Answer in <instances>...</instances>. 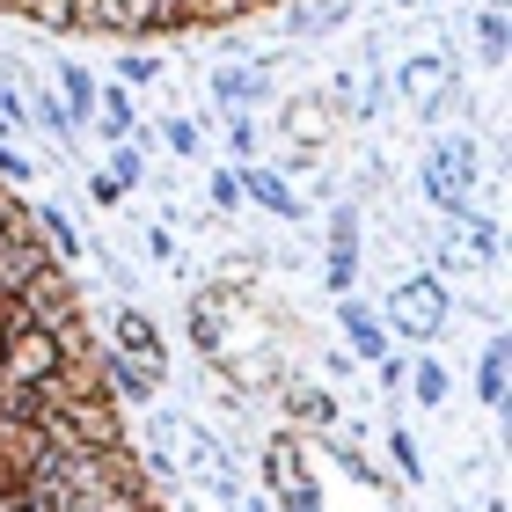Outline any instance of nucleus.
I'll list each match as a JSON object with an SVG mask.
<instances>
[{"mask_svg": "<svg viewBox=\"0 0 512 512\" xmlns=\"http://www.w3.org/2000/svg\"><path fill=\"white\" fill-rule=\"evenodd\" d=\"M59 374V330H37L22 322L8 330V359H0V388H52Z\"/></svg>", "mask_w": 512, "mask_h": 512, "instance_id": "4", "label": "nucleus"}, {"mask_svg": "<svg viewBox=\"0 0 512 512\" xmlns=\"http://www.w3.org/2000/svg\"><path fill=\"white\" fill-rule=\"evenodd\" d=\"M271 498H278V512H322V498H315V483H308V476H286Z\"/></svg>", "mask_w": 512, "mask_h": 512, "instance_id": "20", "label": "nucleus"}, {"mask_svg": "<svg viewBox=\"0 0 512 512\" xmlns=\"http://www.w3.org/2000/svg\"><path fill=\"white\" fill-rule=\"evenodd\" d=\"M110 352L132 359V366H161V330H154V315H147V308H125L118 330H110Z\"/></svg>", "mask_w": 512, "mask_h": 512, "instance_id": "8", "label": "nucleus"}, {"mask_svg": "<svg viewBox=\"0 0 512 512\" xmlns=\"http://www.w3.org/2000/svg\"><path fill=\"white\" fill-rule=\"evenodd\" d=\"M59 96H66V103H74V110H66V118H96V96H103V88H96V81H88V74H81V66H59Z\"/></svg>", "mask_w": 512, "mask_h": 512, "instance_id": "15", "label": "nucleus"}, {"mask_svg": "<svg viewBox=\"0 0 512 512\" xmlns=\"http://www.w3.org/2000/svg\"><path fill=\"white\" fill-rule=\"evenodd\" d=\"M235 183H242V191L256 198V205H264V213H278V220H300V198L286 191V183H278L271 169H235Z\"/></svg>", "mask_w": 512, "mask_h": 512, "instance_id": "10", "label": "nucleus"}, {"mask_svg": "<svg viewBox=\"0 0 512 512\" xmlns=\"http://www.w3.org/2000/svg\"><path fill=\"white\" fill-rule=\"evenodd\" d=\"M395 8H425V0H395Z\"/></svg>", "mask_w": 512, "mask_h": 512, "instance_id": "31", "label": "nucleus"}, {"mask_svg": "<svg viewBox=\"0 0 512 512\" xmlns=\"http://www.w3.org/2000/svg\"><path fill=\"white\" fill-rule=\"evenodd\" d=\"M505 37H512V30H505V0H491V8L476 15V44H483V59H505Z\"/></svg>", "mask_w": 512, "mask_h": 512, "instance_id": "18", "label": "nucleus"}, {"mask_svg": "<svg viewBox=\"0 0 512 512\" xmlns=\"http://www.w3.org/2000/svg\"><path fill=\"white\" fill-rule=\"evenodd\" d=\"M388 454H395V476H403V483H425V461H417L410 425H388Z\"/></svg>", "mask_w": 512, "mask_h": 512, "instance_id": "17", "label": "nucleus"}, {"mask_svg": "<svg viewBox=\"0 0 512 512\" xmlns=\"http://www.w3.org/2000/svg\"><path fill=\"white\" fill-rule=\"evenodd\" d=\"M388 322H395L410 344H432V330L447 322V293H439V278H403L395 300H388Z\"/></svg>", "mask_w": 512, "mask_h": 512, "instance_id": "5", "label": "nucleus"}, {"mask_svg": "<svg viewBox=\"0 0 512 512\" xmlns=\"http://www.w3.org/2000/svg\"><path fill=\"white\" fill-rule=\"evenodd\" d=\"M410 395H417L425 410H439V403H447V366H439V359H417V366H410Z\"/></svg>", "mask_w": 512, "mask_h": 512, "instance_id": "16", "label": "nucleus"}, {"mask_svg": "<svg viewBox=\"0 0 512 512\" xmlns=\"http://www.w3.org/2000/svg\"><path fill=\"white\" fill-rule=\"evenodd\" d=\"M286 410L300 417V425H315V432H330V425H337V403H330V388H300V381H293V388H286Z\"/></svg>", "mask_w": 512, "mask_h": 512, "instance_id": "13", "label": "nucleus"}, {"mask_svg": "<svg viewBox=\"0 0 512 512\" xmlns=\"http://www.w3.org/2000/svg\"><path fill=\"white\" fill-rule=\"evenodd\" d=\"M52 447H59V461H74V454H118V447H132V417H125V403L118 395H88V403H59L52 417Z\"/></svg>", "mask_w": 512, "mask_h": 512, "instance_id": "1", "label": "nucleus"}, {"mask_svg": "<svg viewBox=\"0 0 512 512\" xmlns=\"http://www.w3.org/2000/svg\"><path fill=\"white\" fill-rule=\"evenodd\" d=\"M264 8H293V0H256V15H264Z\"/></svg>", "mask_w": 512, "mask_h": 512, "instance_id": "30", "label": "nucleus"}, {"mask_svg": "<svg viewBox=\"0 0 512 512\" xmlns=\"http://www.w3.org/2000/svg\"><path fill=\"white\" fill-rule=\"evenodd\" d=\"M96 110H103V132H110V139H125V132H132V103H125V88L96 96Z\"/></svg>", "mask_w": 512, "mask_h": 512, "instance_id": "21", "label": "nucleus"}, {"mask_svg": "<svg viewBox=\"0 0 512 512\" xmlns=\"http://www.w3.org/2000/svg\"><path fill=\"white\" fill-rule=\"evenodd\" d=\"M476 403L483 410H505V337L483 344V359H476Z\"/></svg>", "mask_w": 512, "mask_h": 512, "instance_id": "11", "label": "nucleus"}, {"mask_svg": "<svg viewBox=\"0 0 512 512\" xmlns=\"http://www.w3.org/2000/svg\"><path fill=\"white\" fill-rule=\"evenodd\" d=\"M52 425L44 417H0V505H22L44 491V476H52Z\"/></svg>", "mask_w": 512, "mask_h": 512, "instance_id": "2", "label": "nucleus"}, {"mask_svg": "<svg viewBox=\"0 0 512 512\" xmlns=\"http://www.w3.org/2000/svg\"><path fill=\"white\" fill-rule=\"evenodd\" d=\"M469 176H476V139H439L432 147V169H425V191L439 205H454L461 213V198H469Z\"/></svg>", "mask_w": 512, "mask_h": 512, "instance_id": "7", "label": "nucleus"}, {"mask_svg": "<svg viewBox=\"0 0 512 512\" xmlns=\"http://www.w3.org/2000/svg\"><path fill=\"white\" fill-rule=\"evenodd\" d=\"M213 205H220V213H235V205H242V183H235V169H220V176H213Z\"/></svg>", "mask_w": 512, "mask_h": 512, "instance_id": "25", "label": "nucleus"}, {"mask_svg": "<svg viewBox=\"0 0 512 512\" xmlns=\"http://www.w3.org/2000/svg\"><path fill=\"white\" fill-rule=\"evenodd\" d=\"M154 74H161V59H132V52H125V81H132V88H147Z\"/></svg>", "mask_w": 512, "mask_h": 512, "instance_id": "29", "label": "nucleus"}, {"mask_svg": "<svg viewBox=\"0 0 512 512\" xmlns=\"http://www.w3.org/2000/svg\"><path fill=\"white\" fill-rule=\"evenodd\" d=\"M337 322H344V337H352L359 359H374V366L388 359V322H381V315H366L359 300H337Z\"/></svg>", "mask_w": 512, "mask_h": 512, "instance_id": "9", "label": "nucleus"}, {"mask_svg": "<svg viewBox=\"0 0 512 512\" xmlns=\"http://www.w3.org/2000/svg\"><path fill=\"white\" fill-rule=\"evenodd\" d=\"M330 249L359 256V205H337V213H330Z\"/></svg>", "mask_w": 512, "mask_h": 512, "instance_id": "19", "label": "nucleus"}, {"mask_svg": "<svg viewBox=\"0 0 512 512\" xmlns=\"http://www.w3.org/2000/svg\"><path fill=\"white\" fill-rule=\"evenodd\" d=\"M242 512H256V505H242Z\"/></svg>", "mask_w": 512, "mask_h": 512, "instance_id": "33", "label": "nucleus"}, {"mask_svg": "<svg viewBox=\"0 0 512 512\" xmlns=\"http://www.w3.org/2000/svg\"><path fill=\"white\" fill-rule=\"evenodd\" d=\"M15 300H22V315H30L37 330H66V322H81V286H74V271H66V264H37L15 286Z\"/></svg>", "mask_w": 512, "mask_h": 512, "instance_id": "3", "label": "nucleus"}, {"mask_svg": "<svg viewBox=\"0 0 512 512\" xmlns=\"http://www.w3.org/2000/svg\"><path fill=\"white\" fill-rule=\"evenodd\" d=\"M0 359H8V337H0Z\"/></svg>", "mask_w": 512, "mask_h": 512, "instance_id": "32", "label": "nucleus"}, {"mask_svg": "<svg viewBox=\"0 0 512 512\" xmlns=\"http://www.w3.org/2000/svg\"><path fill=\"white\" fill-rule=\"evenodd\" d=\"M227 147L242 154V169H249V154H256V125L249 118H227Z\"/></svg>", "mask_w": 512, "mask_h": 512, "instance_id": "24", "label": "nucleus"}, {"mask_svg": "<svg viewBox=\"0 0 512 512\" xmlns=\"http://www.w3.org/2000/svg\"><path fill=\"white\" fill-rule=\"evenodd\" d=\"M191 8V30H235L256 15V0H183Z\"/></svg>", "mask_w": 512, "mask_h": 512, "instance_id": "12", "label": "nucleus"}, {"mask_svg": "<svg viewBox=\"0 0 512 512\" xmlns=\"http://www.w3.org/2000/svg\"><path fill=\"white\" fill-rule=\"evenodd\" d=\"M352 278H359V256H337L330 249V286H337V300H352Z\"/></svg>", "mask_w": 512, "mask_h": 512, "instance_id": "23", "label": "nucleus"}, {"mask_svg": "<svg viewBox=\"0 0 512 512\" xmlns=\"http://www.w3.org/2000/svg\"><path fill=\"white\" fill-rule=\"evenodd\" d=\"M22 322H30V315H22V300H15V286H0V337H8V330H22Z\"/></svg>", "mask_w": 512, "mask_h": 512, "instance_id": "26", "label": "nucleus"}, {"mask_svg": "<svg viewBox=\"0 0 512 512\" xmlns=\"http://www.w3.org/2000/svg\"><path fill=\"white\" fill-rule=\"evenodd\" d=\"M169 147L176 154H198V125L191 118H169Z\"/></svg>", "mask_w": 512, "mask_h": 512, "instance_id": "27", "label": "nucleus"}, {"mask_svg": "<svg viewBox=\"0 0 512 512\" xmlns=\"http://www.w3.org/2000/svg\"><path fill=\"white\" fill-rule=\"evenodd\" d=\"M432 81H439V59H410L403 66V96H425Z\"/></svg>", "mask_w": 512, "mask_h": 512, "instance_id": "22", "label": "nucleus"}, {"mask_svg": "<svg viewBox=\"0 0 512 512\" xmlns=\"http://www.w3.org/2000/svg\"><path fill=\"white\" fill-rule=\"evenodd\" d=\"M37 264H59V249H52V235L37 227V213H22V220L0 227V286H22Z\"/></svg>", "mask_w": 512, "mask_h": 512, "instance_id": "6", "label": "nucleus"}, {"mask_svg": "<svg viewBox=\"0 0 512 512\" xmlns=\"http://www.w3.org/2000/svg\"><path fill=\"white\" fill-rule=\"evenodd\" d=\"M213 96H220V103H256V96H264V74H256V66H220V74H213Z\"/></svg>", "mask_w": 512, "mask_h": 512, "instance_id": "14", "label": "nucleus"}, {"mask_svg": "<svg viewBox=\"0 0 512 512\" xmlns=\"http://www.w3.org/2000/svg\"><path fill=\"white\" fill-rule=\"evenodd\" d=\"M469 249L476 256H498V227L491 220H469Z\"/></svg>", "mask_w": 512, "mask_h": 512, "instance_id": "28", "label": "nucleus"}]
</instances>
